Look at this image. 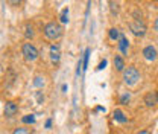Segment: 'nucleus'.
<instances>
[{
  "instance_id": "1",
  "label": "nucleus",
  "mask_w": 158,
  "mask_h": 134,
  "mask_svg": "<svg viewBox=\"0 0 158 134\" xmlns=\"http://www.w3.org/2000/svg\"><path fill=\"white\" fill-rule=\"evenodd\" d=\"M43 32H44V37L47 40H50V41H58V40L62 38V35H64V28L59 24L58 21H49V23L44 26Z\"/></svg>"
},
{
  "instance_id": "2",
  "label": "nucleus",
  "mask_w": 158,
  "mask_h": 134,
  "mask_svg": "<svg viewBox=\"0 0 158 134\" xmlns=\"http://www.w3.org/2000/svg\"><path fill=\"white\" fill-rule=\"evenodd\" d=\"M122 79H123V84L128 85V87H134L137 85V82L140 81V72L135 66H128L123 73H122Z\"/></svg>"
},
{
  "instance_id": "3",
  "label": "nucleus",
  "mask_w": 158,
  "mask_h": 134,
  "mask_svg": "<svg viewBox=\"0 0 158 134\" xmlns=\"http://www.w3.org/2000/svg\"><path fill=\"white\" fill-rule=\"evenodd\" d=\"M129 29H131V32L135 35V37H144L146 35V31H148V26H146V23H144V20L141 19V17H137L135 14H134V19L129 21Z\"/></svg>"
},
{
  "instance_id": "4",
  "label": "nucleus",
  "mask_w": 158,
  "mask_h": 134,
  "mask_svg": "<svg viewBox=\"0 0 158 134\" xmlns=\"http://www.w3.org/2000/svg\"><path fill=\"white\" fill-rule=\"evenodd\" d=\"M21 55H23V58H24V61H27V63H34V61L38 59L40 52L32 43H24L23 47H21Z\"/></svg>"
},
{
  "instance_id": "5",
  "label": "nucleus",
  "mask_w": 158,
  "mask_h": 134,
  "mask_svg": "<svg viewBox=\"0 0 158 134\" xmlns=\"http://www.w3.org/2000/svg\"><path fill=\"white\" fill-rule=\"evenodd\" d=\"M143 102L148 108H152V107H157L158 105V92L157 90H151L148 92L144 97H143Z\"/></svg>"
},
{
  "instance_id": "6",
  "label": "nucleus",
  "mask_w": 158,
  "mask_h": 134,
  "mask_svg": "<svg viewBox=\"0 0 158 134\" xmlns=\"http://www.w3.org/2000/svg\"><path fill=\"white\" fill-rule=\"evenodd\" d=\"M49 55H50V61H52L55 66L59 64V61H61V47H59V44H56V43L50 44V47H49Z\"/></svg>"
},
{
  "instance_id": "7",
  "label": "nucleus",
  "mask_w": 158,
  "mask_h": 134,
  "mask_svg": "<svg viewBox=\"0 0 158 134\" xmlns=\"http://www.w3.org/2000/svg\"><path fill=\"white\" fill-rule=\"evenodd\" d=\"M19 113V104L14 102V101H8L5 104V108H3V115L6 117H14V116Z\"/></svg>"
},
{
  "instance_id": "8",
  "label": "nucleus",
  "mask_w": 158,
  "mask_h": 134,
  "mask_svg": "<svg viewBox=\"0 0 158 134\" xmlns=\"http://www.w3.org/2000/svg\"><path fill=\"white\" fill-rule=\"evenodd\" d=\"M141 55H143V58L146 59V61H157L158 58V52L157 49L152 46V44H149V46H146L144 49H143V52H141Z\"/></svg>"
},
{
  "instance_id": "9",
  "label": "nucleus",
  "mask_w": 158,
  "mask_h": 134,
  "mask_svg": "<svg viewBox=\"0 0 158 134\" xmlns=\"http://www.w3.org/2000/svg\"><path fill=\"white\" fill-rule=\"evenodd\" d=\"M117 47H118V50H120V54H122V57H126V55H128L129 41H128V38H126L123 34L120 35V38H118V41H117Z\"/></svg>"
},
{
  "instance_id": "10",
  "label": "nucleus",
  "mask_w": 158,
  "mask_h": 134,
  "mask_svg": "<svg viewBox=\"0 0 158 134\" xmlns=\"http://www.w3.org/2000/svg\"><path fill=\"white\" fill-rule=\"evenodd\" d=\"M114 69H116V72H120V73H123V70L126 69L125 58L122 57V55H116L114 57Z\"/></svg>"
},
{
  "instance_id": "11",
  "label": "nucleus",
  "mask_w": 158,
  "mask_h": 134,
  "mask_svg": "<svg viewBox=\"0 0 158 134\" xmlns=\"http://www.w3.org/2000/svg\"><path fill=\"white\" fill-rule=\"evenodd\" d=\"M113 119H114L117 123H126V122H128V116L125 115L120 108H116V110L113 111Z\"/></svg>"
},
{
  "instance_id": "12",
  "label": "nucleus",
  "mask_w": 158,
  "mask_h": 134,
  "mask_svg": "<svg viewBox=\"0 0 158 134\" xmlns=\"http://www.w3.org/2000/svg\"><path fill=\"white\" fill-rule=\"evenodd\" d=\"M24 37L27 40H32L35 37V28H34V24H31V23H26L24 24Z\"/></svg>"
},
{
  "instance_id": "13",
  "label": "nucleus",
  "mask_w": 158,
  "mask_h": 134,
  "mask_svg": "<svg viewBox=\"0 0 158 134\" xmlns=\"http://www.w3.org/2000/svg\"><path fill=\"white\" fill-rule=\"evenodd\" d=\"M120 35H122V32L118 31L117 28H110V29H108V37H110V40H113V41L117 43L118 38H120Z\"/></svg>"
},
{
  "instance_id": "14",
  "label": "nucleus",
  "mask_w": 158,
  "mask_h": 134,
  "mask_svg": "<svg viewBox=\"0 0 158 134\" xmlns=\"http://www.w3.org/2000/svg\"><path fill=\"white\" fill-rule=\"evenodd\" d=\"M90 54H91V49L87 47L85 52H84V59H82V70L85 72L88 69V59H90Z\"/></svg>"
},
{
  "instance_id": "15",
  "label": "nucleus",
  "mask_w": 158,
  "mask_h": 134,
  "mask_svg": "<svg viewBox=\"0 0 158 134\" xmlns=\"http://www.w3.org/2000/svg\"><path fill=\"white\" fill-rule=\"evenodd\" d=\"M35 120H37V119H35L34 115H26V116L21 117V122H23V123H29V125H34Z\"/></svg>"
},
{
  "instance_id": "16",
  "label": "nucleus",
  "mask_w": 158,
  "mask_h": 134,
  "mask_svg": "<svg viewBox=\"0 0 158 134\" xmlns=\"http://www.w3.org/2000/svg\"><path fill=\"white\" fill-rule=\"evenodd\" d=\"M129 101H131V93H129V92H125L123 95L120 96V99H118V104H122V105H126Z\"/></svg>"
},
{
  "instance_id": "17",
  "label": "nucleus",
  "mask_w": 158,
  "mask_h": 134,
  "mask_svg": "<svg viewBox=\"0 0 158 134\" xmlns=\"http://www.w3.org/2000/svg\"><path fill=\"white\" fill-rule=\"evenodd\" d=\"M110 9H111V14L113 15H116V14H118V3L117 2H114V0H110Z\"/></svg>"
},
{
  "instance_id": "18",
  "label": "nucleus",
  "mask_w": 158,
  "mask_h": 134,
  "mask_svg": "<svg viewBox=\"0 0 158 134\" xmlns=\"http://www.w3.org/2000/svg\"><path fill=\"white\" fill-rule=\"evenodd\" d=\"M61 23H69V8H64L62 11H61Z\"/></svg>"
},
{
  "instance_id": "19",
  "label": "nucleus",
  "mask_w": 158,
  "mask_h": 134,
  "mask_svg": "<svg viewBox=\"0 0 158 134\" xmlns=\"http://www.w3.org/2000/svg\"><path fill=\"white\" fill-rule=\"evenodd\" d=\"M34 85H35V87H43V85H44V78L43 76H40V75H37V76L34 78Z\"/></svg>"
},
{
  "instance_id": "20",
  "label": "nucleus",
  "mask_w": 158,
  "mask_h": 134,
  "mask_svg": "<svg viewBox=\"0 0 158 134\" xmlns=\"http://www.w3.org/2000/svg\"><path fill=\"white\" fill-rule=\"evenodd\" d=\"M14 134H31V131L27 128H24V127H20V128H17L14 131Z\"/></svg>"
},
{
  "instance_id": "21",
  "label": "nucleus",
  "mask_w": 158,
  "mask_h": 134,
  "mask_svg": "<svg viewBox=\"0 0 158 134\" xmlns=\"http://www.w3.org/2000/svg\"><path fill=\"white\" fill-rule=\"evenodd\" d=\"M106 67V59H102L100 63H99V66L96 67V70H103Z\"/></svg>"
},
{
  "instance_id": "22",
  "label": "nucleus",
  "mask_w": 158,
  "mask_h": 134,
  "mask_svg": "<svg viewBox=\"0 0 158 134\" xmlns=\"http://www.w3.org/2000/svg\"><path fill=\"white\" fill-rule=\"evenodd\" d=\"M37 101H38V104H43V102H44V95H43V92H37Z\"/></svg>"
},
{
  "instance_id": "23",
  "label": "nucleus",
  "mask_w": 158,
  "mask_h": 134,
  "mask_svg": "<svg viewBox=\"0 0 158 134\" xmlns=\"http://www.w3.org/2000/svg\"><path fill=\"white\" fill-rule=\"evenodd\" d=\"M8 2H9V5H11V6H19L23 0H8Z\"/></svg>"
},
{
  "instance_id": "24",
  "label": "nucleus",
  "mask_w": 158,
  "mask_h": 134,
  "mask_svg": "<svg viewBox=\"0 0 158 134\" xmlns=\"http://www.w3.org/2000/svg\"><path fill=\"white\" fill-rule=\"evenodd\" d=\"M44 127H46L47 130H49V128H52V119H47V120H46V125H44Z\"/></svg>"
},
{
  "instance_id": "25",
  "label": "nucleus",
  "mask_w": 158,
  "mask_h": 134,
  "mask_svg": "<svg viewBox=\"0 0 158 134\" xmlns=\"http://www.w3.org/2000/svg\"><path fill=\"white\" fill-rule=\"evenodd\" d=\"M154 29H155V32L158 34V17L155 19V21H154Z\"/></svg>"
},
{
  "instance_id": "26",
  "label": "nucleus",
  "mask_w": 158,
  "mask_h": 134,
  "mask_svg": "<svg viewBox=\"0 0 158 134\" xmlns=\"http://www.w3.org/2000/svg\"><path fill=\"white\" fill-rule=\"evenodd\" d=\"M135 134H151L148 130H141V131H138V133H135Z\"/></svg>"
},
{
  "instance_id": "27",
  "label": "nucleus",
  "mask_w": 158,
  "mask_h": 134,
  "mask_svg": "<svg viewBox=\"0 0 158 134\" xmlns=\"http://www.w3.org/2000/svg\"><path fill=\"white\" fill-rule=\"evenodd\" d=\"M67 90H69V87H67V84H62V92H64V93H65V92H67Z\"/></svg>"
},
{
  "instance_id": "28",
  "label": "nucleus",
  "mask_w": 158,
  "mask_h": 134,
  "mask_svg": "<svg viewBox=\"0 0 158 134\" xmlns=\"http://www.w3.org/2000/svg\"><path fill=\"white\" fill-rule=\"evenodd\" d=\"M96 111H105V108H103V107H100V105H99V107H96Z\"/></svg>"
}]
</instances>
